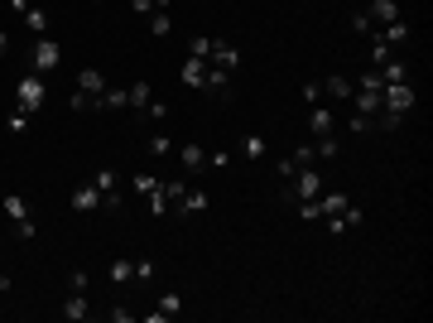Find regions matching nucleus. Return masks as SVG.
Instances as JSON below:
<instances>
[{
    "mask_svg": "<svg viewBox=\"0 0 433 323\" xmlns=\"http://www.w3.org/2000/svg\"><path fill=\"white\" fill-rule=\"evenodd\" d=\"M323 193V174H318V164H308V169H299L294 179H289V203H299V198H318Z\"/></svg>",
    "mask_w": 433,
    "mask_h": 323,
    "instance_id": "obj_1",
    "label": "nucleus"
},
{
    "mask_svg": "<svg viewBox=\"0 0 433 323\" xmlns=\"http://www.w3.org/2000/svg\"><path fill=\"white\" fill-rule=\"evenodd\" d=\"M29 58H34V68H39V73H53V68L63 63V44H58V39H48V34H39V39H34V49H29Z\"/></svg>",
    "mask_w": 433,
    "mask_h": 323,
    "instance_id": "obj_2",
    "label": "nucleus"
},
{
    "mask_svg": "<svg viewBox=\"0 0 433 323\" xmlns=\"http://www.w3.org/2000/svg\"><path fill=\"white\" fill-rule=\"evenodd\" d=\"M15 102H19V111H34L48 102V87H44V78H19V87H15Z\"/></svg>",
    "mask_w": 433,
    "mask_h": 323,
    "instance_id": "obj_3",
    "label": "nucleus"
},
{
    "mask_svg": "<svg viewBox=\"0 0 433 323\" xmlns=\"http://www.w3.org/2000/svg\"><path fill=\"white\" fill-rule=\"evenodd\" d=\"M0 208L15 217V236H19V241H29V236H34V217H29V203H24L19 193H5V198H0Z\"/></svg>",
    "mask_w": 433,
    "mask_h": 323,
    "instance_id": "obj_4",
    "label": "nucleus"
},
{
    "mask_svg": "<svg viewBox=\"0 0 433 323\" xmlns=\"http://www.w3.org/2000/svg\"><path fill=\"white\" fill-rule=\"evenodd\" d=\"M380 107L405 116V111L414 107V87H409V82H385V87H380Z\"/></svg>",
    "mask_w": 433,
    "mask_h": 323,
    "instance_id": "obj_5",
    "label": "nucleus"
},
{
    "mask_svg": "<svg viewBox=\"0 0 433 323\" xmlns=\"http://www.w3.org/2000/svg\"><path fill=\"white\" fill-rule=\"evenodd\" d=\"M178 82H183L188 92H203V82H208V58H193V53H188V63L178 68Z\"/></svg>",
    "mask_w": 433,
    "mask_h": 323,
    "instance_id": "obj_6",
    "label": "nucleus"
},
{
    "mask_svg": "<svg viewBox=\"0 0 433 323\" xmlns=\"http://www.w3.org/2000/svg\"><path fill=\"white\" fill-rule=\"evenodd\" d=\"M208 63H212V68H226V73H236V68H241V49H231V44H217V39H212V53H208Z\"/></svg>",
    "mask_w": 433,
    "mask_h": 323,
    "instance_id": "obj_7",
    "label": "nucleus"
},
{
    "mask_svg": "<svg viewBox=\"0 0 433 323\" xmlns=\"http://www.w3.org/2000/svg\"><path fill=\"white\" fill-rule=\"evenodd\" d=\"M332 125H337V116H332V107H323V102H313V107H308V130H313V135H332Z\"/></svg>",
    "mask_w": 433,
    "mask_h": 323,
    "instance_id": "obj_8",
    "label": "nucleus"
},
{
    "mask_svg": "<svg viewBox=\"0 0 433 323\" xmlns=\"http://www.w3.org/2000/svg\"><path fill=\"white\" fill-rule=\"evenodd\" d=\"M125 107H130L125 87H107V92H97V97H92V111H125Z\"/></svg>",
    "mask_w": 433,
    "mask_h": 323,
    "instance_id": "obj_9",
    "label": "nucleus"
},
{
    "mask_svg": "<svg viewBox=\"0 0 433 323\" xmlns=\"http://www.w3.org/2000/svg\"><path fill=\"white\" fill-rule=\"evenodd\" d=\"M323 92L332 97V102H351L356 82H351V78H342V73H332V78H323Z\"/></svg>",
    "mask_w": 433,
    "mask_h": 323,
    "instance_id": "obj_10",
    "label": "nucleus"
},
{
    "mask_svg": "<svg viewBox=\"0 0 433 323\" xmlns=\"http://www.w3.org/2000/svg\"><path fill=\"white\" fill-rule=\"evenodd\" d=\"M73 208H77V213H97V208H102V189H97V184H82V189L73 193Z\"/></svg>",
    "mask_w": 433,
    "mask_h": 323,
    "instance_id": "obj_11",
    "label": "nucleus"
},
{
    "mask_svg": "<svg viewBox=\"0 0 433 323\" xmlns=\"http://www.w3.org/2000/svg\"><path fill=\"white\" fill-rule=\"evenodd\" d=\"M376 34H380V44H390V49H400V44L409 39V24H405V19H390V24H380Z\"/></svg>",
    "mask_w": 433,
    "mask_h": 323,
    "instance_id": "obj_12",
    "label": "nucleus"
},
{
    "mask_svg": "<svg viewBox=\"0 0 433 323\" xmlns=\"http://www.w3.org/2000/svg\"><path fill=\"white\" fill-rule=\"evenodd\" d=\"M178 164H183L188 174H198V169H208V150H203V145H183V150H178Z\"/></svg>",
    "mask_w": 433,
    "mask_h": 323,
    "instance_id": "obj_13",
    "label": "nucleus"
},
{
    "mask_svg": "<svg viewBox=\"0 0 433 323\" xmlns=\"http://www.w3.org/2000/svg\"><path fill=\"white\" fill-rule=\"evenodd\" d=\"M87 314H92V304H87V299H82V295L73 290V295L63 299V319H68V323H82Z\"/></svg>",
    "mask_w": 433,
    "mask_h": 323,
    "instance_id": "obj_14",
    "label": "nucleus"
},
{
    "mask_svg": "<svg viewBox=\"0 0 433 323\" xmlns=\"http://www.w3.org/2000/svg\"><path fill=\"white\" fill-rule=\"evenodd\" d=\"M203 92H217V97H226V92H231V73L208 63V82H203Z\"/></svg>",
    "mask_w": 433,
    "mask_h": 323,
    "instance_id": "obj_15",
    "label": "nucleus"
},
{
    "mask_svg": "<svg viewBox=\"0 0 433 323\" xmlns=\"http://www.w3.org/2000/svg\"><path fill=\"white\" fill-rule=\"evenodd\" d=\"M77 92H87V97H97V92H107V78H102L97 68H82V73H77Z\"/></svg>",
    "mask_w": 433,
    "mask_h": 323,
    "instance_id": "obj_16",
    "label": "nucleus"
},
{
    "mask_svg": "<svg viewBox=\"0 0 433 323\" xmlns=\"http://www.w3.org/2000/svg\"><path fill=\"white\" fill-rule=\"evenodd\" d=\"M376 24H390V19H400V0H371V10H366Z\"/></svg>",
    "mask_w": 433,
    "mask_h": 323,
    "instance_id": "obj_17",
    "label": "nucleus"
},
{
    "mask_svg": "<svg viewBox=\"0 0 433 323\" xmlns=\"http://www.w3.org/2000/svg\"><path fill=\"white\" fill-rule=\"evenodd\" d=\"M313 203H318V222H323V217H337L347 208V193H318Z\"/></svg>",
    "mask_w": 433,
    "mask_h": 323,
    "instance_id": "obj_18",
    "label": "nucleus"
},
{
    "mask_svg": "<svg viewBox=\"0 0 433 323\" xmlns=\"http://www.w3.org/2000/svg\"><path fill=\"white\" fill-rule=\"evenodd\" d=\"M351 107H356V116H376V111H380V92H361V87H356V92H351Z\"/></svg>",
    "mask_w": 433,
    "mask_h": 323,
    "instance_id": "obj_19",
    "label": "nucleus"
},
{
    "mask_svg": "<svg viewBox=\"0 0 433 323\" xmlns=\"http://www.w3.org/2000/svg\"><path fill=\"white\" fill-rule=\"evenodd\" d=\"M154 309H159V314H164V319H178V314H183V295H178V290H164V295H159V304H154Z\"/></svg>",
    "mask_w": 433,
    "mask_h": 323,
    "instance_id": "obj_20",
    "label": "nucleus"
},
{
    "mask_svg": "<svg viewBox=\"0 0 433 323\" xmlns=\"http://www.w3.org/2000/svg\"><path fill=\"white\" fill-rule=\"evenodd\" d=\"M149 34H154V39H169V34H174V15H169V10H154V15H149Z\"/></svg>",
    "mask_w": 433,
    "mask_h": 323,
    "instance_id": "obj_21",
    "label": "nucleus"
},
{
    "mask_svg": "<svg viewBox=\"0 0 433 323\" xmlns=\"http://www.w3.org/2000/svg\"><path fill=\"white\" fill-rule=\"evenodd\" d=\"M380 78H385V82H409L405 58H385V63H380Z\"/></svg>",
    "mask_w": 433,
    "mask_h": 323,
    "instance_id": "obj_22",
    "label": "nucleus"
},
{
    "mask_svg": "<svg viewBox=\"0 0 433 323\" xmlns=\"http://www.w3.org/2000/svg\"><path fill=\"white\" fill-rule=\"evenodd\" d=\"M313 155H318V159H337V155H342V140H337V135H318Z\"/></svg>",
    "mask_w": 433,
    "mask_h": 323,
    "instance_id": "obj_23",
    "label": "nucleus"
},
{
    "mask_svg": "<svg viewBox=\"0 0 433 323\" xmlns=\"http://www.w3.org/2000/svg\"><path fill=\"white\" fill-rule=\"evenodd\" d=\"M289 159H294V169H308V164H318V155H313V145L304 140V145H294L289 150Z\"/></svg>",
    "mask_w": 433,
    "mask_h": 323,
    "instance_id": "obj_24",
    "label": "nucleus"
},
{
    "mask_svg": "<svg viewBox=\"0 0 433 323\" xmlns=\"http://www.w3.org/2000/svg\"><path fill=\"white\" fill-rule=\"evenodd\" d=\"M125 97H130V107H135V111H145V107H149V82H130Z\"/></svg>",
    "mask_w": 433,
    "mask_h": 323,
    "instance_id": "obj_25",
    "label": "nucleus"
},
{
    "mask_svg": "<svg viewBox=\"0 0 433 323\" xmlns=\"http://www.w3.org/2000/svg\"><path fill=\"white\" fill-rule=\"evenodd\" d=\"M24 24H29L34 34H48V15H44L39 5H29V10H24Z\"/></svg>",
    "mask_w": 433,
    "mask_h": 323,
    "instance_id": "obj_26",
    "label": "nucleus"
},
{
    "mask_svg": "<svg viewBox=\"0 0 433 323\" xmlns=\"http://www.w3.org/2000/svg\"><path fill=\"white\" fill-rule=\"evenodd\" d=\"M356 87H361V92H380V87H385V78H380V68H366V73L356 78Z\"/></svg>",
    "mask_w": 433,
    "mask_h": 323,
    "instance_id": "obj_27",
    "label": "nucleus"
},
{
    "mask_svg": "<svg viewBox=\"0 0 433 323\" xmlns=\"http://www.w3.org/2000/svg\"><path fill=\"white\" fill-rule=\"evenodd\" d=\"M241 155H246V159H260V155H265V135H246V140H241Z\"/></svg>",
    "mask_w": 433,
    "mask_h": 323,
    "instance_id": "obj_28",
    "label": "nucleus"
},
{
    "mask_svg": "<svg viewBox=\"0 0 433 323\" xmlns=\"http://www.w3.org/2000/svg\"><path fill=\"white\" fill-rule=\"evenodd\" d=\"M135 275V261H111V285H125Z\"/></svg>",
    "mask_w": 433,
    "mask_h": 323,
    "instance_id": "obj_29",
    "label": "nucleus"
},
{
    "mask_svg": "<svg viewBox=\"0 0 433 323\" xmlns=\"http://www.w3.org/2000/svg\"><path fill=\"white\" fill-rule=\"evenodd\" d=\"M130 184H135V189H140V193H145V198H149V193H159V189H164V184H159V179H149V174H130Z\"/></svg>",
    "mask_w": 433,
    "mask_h": 323,
    "instance_id": "obj_30",
    "label": "nucleus"
},
{
    "mask_svg": "<svg viewBox=\"0 0 433 323\" xmlns=\"http://www.w3.org/2000/svg\"><path fill=\"white\" fill-rule=\"evenodd\" d=\"M351 29H356V34H376V19H371L366 10H356V15H351Z\"/></svg>",
    "mask_w": 433,
    "mask_h": 323,
    "instance_id": "obj_31",
    "label": "nucleus"
},
{
    "mask_svg": "<svg viewBox=\"0 0 433 323\" xmlns=\"http://www.w3.org/2000/svg\"><path fill=\"white\" fill-rule=\"evenodd\" d=\"M400 121H405V116H400V111H376V125H380V130H395V125H400Z\"/></svg>",
    "mask_w": 433,
    "mask_h": 323,
    "instance_id": "obj_32",
    "label": "nucleus"
},
{
    "mask_svg": "<svg viewBox=\"0 0 433 323\" xmlns=\"http://www.w3.org/2000/svg\"><path fill=\"white\" fill-rule=\"evenodd\" d=\"M102 193H116V169H97V179H92Z\"/></svg>",
    "mask_w": 433,
    "mask_h": 323,
    "instance_id": "obj_33",
    "label": "nucleus"
},
{
    "mask_svg": "<svg viewBox=\"0 0 433 323\" xmlns=\"http://www.w3.org/2000/svg\"><path fill=\"white\" fill-rule=\"evenodd\" d=\"M390 58V44H380V34H376V44H371V68H380Z\"/></svg>",
    "mask_w": 433,
    "mask_h": 323,
    "instance_id": "obj_34",
    "label": "nucleus"
},
{
    "mask_svg": "<svg viewBox=\"0 0 433 323\" xmlns=\"http://www.w3.org/2000/svg\"><path fill=\"white\" fill-rule=\"evenodd\" d=\"M183 193H188V184H183V179H174V184H164V198H169V208H174V203H178Z\"/></svg>",
    "mask_w": 433,
    "mask_h": 323,
    "instance_id": "obj_35",
    "label": "nucleus"
},
{
    "mask_svg": "<svg viewBox=\"0 0 433 323\" xmlns=\"http://www.w3.org/2000/svg\"><path fill=\"white\" fill-rule=\"evenodd\" d=\"M130 280H140V285H149L154 280V261H135V275Z\"/></svg>",
    "mask_w": 433,
    "mask_h": 323,
    "instance_id": "obj_36",
    "label": "nucleus"
},
{
    "mask_svg": "<svg viewBox=\"0 0 433 323\" xmlns=\"http://www.w3.org/2000/svg\"><path fill=\"white\" fill-rule=\"evenodd\" d=\"M5 125H10V135H24V125H29V111H19V107H15V116H10Z\"/></svg>",
    "mask_w": 433,
    "mask_h": 323,
    "instance_id": "obj_37",
    "label": "nucleus"
},
{
    "mask_svg": "<svg viewBox=\"0 0 433 323\" xmlns=\"http://www.w3.org/2000/svg\"><path fill=\"white\" fill-rule=\"evenodd\" d=\"M149 213H154V217L169 213V198H164V189H159V193H149Z\"/></svg>",
    "mask_w": 433,
    "mask_h": 323,
    "instance_id": "obj_38",
    "label": "nucleus"
},
{
    "mask_svg": "<svg viewBox=\"0 0 433 323\" xmlns=\"http://www.w3.org/2000/svg\"><path fill=\"white\" fill-rule=\"evenodd\" d=\"M226 164H231L226 150H208V169H226Z\"/></svg>",
    "mask_w": 433,
    "mask_h": 323,
    "instance_id": "obj_39",
    "label": "nucleus"
},
{
    "mask_svg": "<svg viewBox=\"0 0 433 323\" xmlns=\"http://www.w3.org/2000/svg\"><path fill=\"white\" fill-rule=\"evenodd\" d=\"M304 102H308V107L323 102V82H304Z\"/></svg>",
    "mask_w": 433,
    "mask_h": 323,
    "instance_id": "obj_40",
    "label": "nucleus"
},
{
    "mask_svg": "<svg viewBox=\"0 0 433 323\" xmlns=\"http://www.w3.org/2000/svg\"><path fill=\"white\" fill-rule=\"evenodd\" d=\"M68 290H77V295H87V270H73V275H68Z\"/></svg>",
    "mask_w": 433,
    "mask_h": 323,
    "instance_id": "obj_41",
    "label": "nucleus"
},
{
    "mask_svg": "<svg viewBox=\"0 0 433 323\" xmlns=\"http://www.w3.org/2000/svg\"><path fill=\"white\" fill-rule=\"evenodd\" d=\"M68 107H73V111H92V97H87V92H73Z\"/></svg>",
    "mask_w": 433,
    "mask_h": 323,
    "instance_id": "obj_42",
    "label": "nucleus"
},
{
    "mask_svg": "<svg viewBox=\"0 0 433 323\" xmlns=\"http://www.w3.org/2000/svg\"><path fill=\"white\" fill-rule=\"evenodd\" d=\"M342 222H347V227H361L366 213H361V208H342Z\"/></svg>",
    "mask_w": 433,
    "mask_h": 323,
    "instance_id": "obj_43",
    "label": "nucleus"
},
{
    "mask_svg": "<svg viewBox=\"0 0 433 323\" xmlns=\"http://www.w3.org/2000/svg\"><path fill=\"white\" fill-rule=\"evenodd\" d=\"M149 150H154V155H169V150H174V140H169V135H154V140H149Z\"/></svg>",
    "mask_w": 433,
    "mask_h": 323,
    "instance_id": "obj_44",
    "label": "nucleus"
},
{
    "mask_svg": "<svg viewBox=\"0 0 433 323\" xmlns=\"http://www.w3.org/2000/svg\"><path fill=\"white\" fill-rule=\"evenodd\" d=\"M145 116H154V121H164V116H169V102H149V107H145Z\"/></svg>",
    "mask_w": 433,
    "mask_h": 323,
    "instance_id": "obj_45",
    "label": "nucleus"
},
{
    "mask_svg": "<svg viewBox=\"0 0 433 323\" xmlns=\"http://www.w3.org/2000/svg\"><path fill=\"white\" fill-rule=\"evenodd\" d=\"M212 53V39H193V58H208Z\"/></svg>",
    "mask_w": 433,
    "mask_h": 323,
    "instance_id": "obj_46",
    "label": "nucleus"
},
{
    "mask_svg": "<svg viewBox=\"0 0 433 323\" xmlns=\"http://www.w3.org/2000/svg\"><path fill=\"white\" fill-rule=\"evenodd\" d=\"M347 125H351V130H356V135H366V130H371V116H351V121H347Z\"/></svg>",
    "mask_w": 433,
    "mask_h": 323,
    "instance_id": "obj_47",
    "label": "nucleus"
},
{
    "mask_svg": "<svg viewBox=\"0 0 433 323\" xmlns=\"http://www.w3.org/2000/svg\"><path fill=\"white\" fill-rule=\"evenodd\" d=\"M130 10H135V15H145V19H149V15H154V0H130Z\"/></svg>",
    "mask_w": 433,
    "mask_h": 323,
    "instance_id": "obj_48",
    "label": "nucleus"
},
{
    "mask_svg": "<svg viewBox=\"0 0 433 323\" xmlns=\"http://www.w3.org/2000/svg\"><path fill=\"white\" fill-rule=\"evenodd\" d=\"M5 5H10V10H15V15H24V10H29V5H34V0H5Z\"/></svg>",
    "mask_w": 433,
    "mask_h": 323,
    "instance_id": "obj_49",
    "label": "nucleus"
},
{
    "mask_svg": "<svg viewBox=\"0 0 433 323\" xmlns=\"http://www.w3.org/2000/svg\"><path fill=\"white\" fill-rule=\"evenodd\" d=\"M5 49H10V34H5V29H0V58H5Z\"/></svg>",
    "mask_w": 433,
    "mask_h": 323,
    "instance_id": "obj_50",
    "label": "nucleus"
},
{
    "mask_svg": "<svg viewBox=\"0 0 433 323\" xmlns=\"http://www.w3.org/2000/svg\"><path fill=\"white\" fill-rule=\"evenodd\" d=\"M92 5H97V0H92Z\"/></svg>",
    "mask_w": 433,
    "mask_h": 323,
    "instance_id": "obj_51",
    "label": "nucleus"
}]
</instances>
